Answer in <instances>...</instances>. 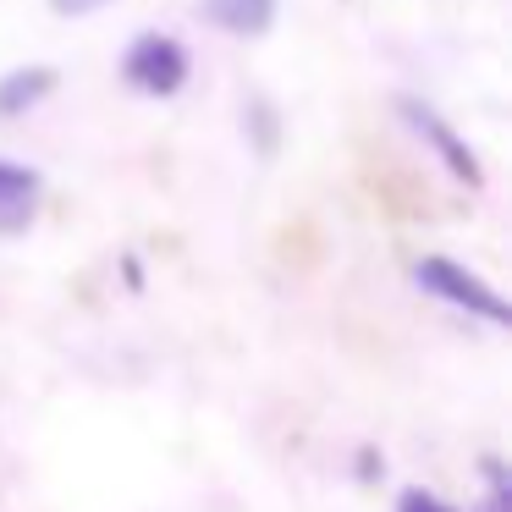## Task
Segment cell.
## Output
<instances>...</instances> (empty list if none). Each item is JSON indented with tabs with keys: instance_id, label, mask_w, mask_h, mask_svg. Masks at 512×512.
<instances>
[{
	"instance_id": "6da1fadb",
	"label": "cell",
	"mask_w": 512,
	"mask_h": 512,
	"mask_svg": "<svg viewBox=\"0 0 512 512\" xmlns=\"http://www.w3.org/2000/svg\"><path fill=\"white\" fill-rule=\"evenodd\" d=\"M188 72H193V56L182 50V39H171V34H138L133 45H127V56H122L127 89L149 94V100H171V94H182Z\"/></svg>"
},
{
	"instance_id": "7a4b0ae2",
	"label": "cell",
	"mask_w": 512,
	"mask_h": 512,
	"mask_svg": "<svg viewBox=\"0 0 512 512\" xmlns=\"http://www.w3.org/2000/svg\"><path fill=\"white\" fill-rule=\"evenodd\" d=\"M413 281H419L430 298L452 303V309L474 314V320H490V325H507L512 320L507 298H501L490 281H479V276H468L463 265H452V259H419V265H413Z\"/></svg>"
},
{
	"instance_id": "3957f363",
	"label": "cell",
	"mask_w": 512,
	"mask_h": 512,
	"mask_svg": "<svg viewBox=\"0 0 512 512\" xmlns=\"http://www.w3.org/2000/svg\"><path fill=\"white\" fill-rule=\"evenodd\" d=\"M397 111L408 116V127H413V133H419L424 144H430L435 155H441V166L452 171L457 182H468V188H474V182H479V166H474V149H468L463 138H457L452 127H446L441 116H435L430 105H424V100H402Z\"/></svg>"
},
{
	"instance_id": "277c9868",
	"label": "cell",
	"mask_w": 512,
	"mask_h": 512,
	"mask_svg": "<svg viewBox=\"0 0 512 512\" xmlns=\"http://www.w3.org/2000/svg\"><path fill=\"white\" fill-rule=\"evenodd\" d=\"M34 210H39V171L17 166V160H0V237L28 232Z\"/></svg>"
},
{
	"instance_id": "5b68a950",
	"label": "cell",
	"mask_w": 512,
	"mask_h": 512,
	"mask_svg": "<svg viewBox=\"0 0 512 512\" xmlns=\"http://www.w3.org/2000/svg\"><path fill=\"white\" fill-rule=\"evenodd\" d=\"M199 17L215 23L221 34H237V39H254L276 23V0H199Z\"/></svg>"
},
{
	"instance_id": "8992f818",
	"label": "cell",
	"mask_w": 512,
	"mask_h": 512,
	"mask_svg": "<svg viewBox=\"0 0 512 512\" xmlns=\"http://www.w3.org/2000/svg\"><path fill=\"white\" fill-rule=\"evenodd\" d=\"M50 89H56V72H50V67L6 72V78H0V122H12V116H28L39 100H50Z\"/></svg>"
},
{
	"instance_id": "52a82bcc",
	"label": "cell",
	"mask_w": 512,
	"mask_h": 512,
	"mask_svg": "<svg viewBox=\"0 0 512 512\" xmlns=\"http://www.w3.org/2000/svg\"><path fill=\"white\" fill-rule=\"evenodd\" d=\"M485 479H490V496L479 512H512V496H507V474H501V463H485Z\"/></svg>"
},
{
	"instance_id": "ba28073f",
	"label": "cell",
	"mask_w": 512,
	"mask_h": 512,
	"mask_svg": "<svg viewBox=\"0 0 512 512\" xmlns=\"http://www.w3.org/2000/svg\"><path fill=\"white\" fill-rule=\"evenodd\" d=\"M397 512H457V507H446L441 496H430V490H419V485H408L397 496Z\"/></svg>"
},
{
	"instance_id": "9c48e42d",
	"label": "cell",
	"mask_w": 512,
	"mask_h": 512,
	"mask_svg": "<svg viewBox=\"0 0 512 512\" xmlns=\"http://www.w3.org/2000/svg\"><path fill=\"white\" fill-rule=\"evenodd\" d=\"M61 17H89V12H100V6H111V0H50Z\"/></svg>"
}]
</instances>
